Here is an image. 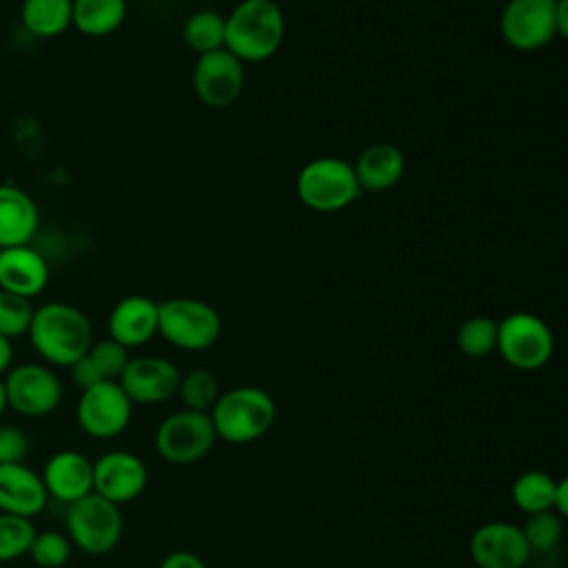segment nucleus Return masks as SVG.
Listing matches in <instances>:
<instances>
[{"mask_svg": "<svg viewBox=\"0 0 568 568\" xmlns=\"http://www.w3.org/2000/svg\"><path fill=\"white\" fill-rule=\"evenodd\" d=\"M530 552H550L557 548L564 535V519L552 510L532 513L526 517L524 526H519Z\"/></svg>", "mask_w": 568, "mask_h": 568, "instance_id": "nucleus-28", "label": "nucleus"}, {"mask_svg": "<svg viewBox=\"0 0 568 568\" xmlns=\"http://www.w3.org/2000/svg\"><path fill=\"white\" fill-rule=\"evenodd\" d=\"M29 439L18 426H0V464H22Z\"/></svg>", "mask_w": 568, "mask_h": 568, "instance_id": "nucleus-33", "label": "nucleus"}, {"mask_svg": "<svg viewBox=\"0 0 568 568\" xmlns=\"http://www.w3.org/2000/svg\"><path fill=\"white\" fill-rule=\"evenodd\" d=\"M69 368H71V377H73L75 386H80L82 390L89 388V386H93V384H98V382H104V379L100 377V373L95 371V366L91 364V359L87 357V353H84L80 359H75Z\"/></svg>", "mask_w": 568, "mask_h": 568, "instance_id": "nucleus-34", "label": "nucleus"}, {"mask_svg": "<svg viewBox=\"0 0 568 568\" xmlns=\"http://www.w3.org/2000/svg\"><path fill=\"white\" fill-rule=\"evenodd\" d=\"M20 20L36 38H58L73 22V0H22Z\"/></svg>", "mask_w": 568, "mask_h": 568, "instance_id": "nucleus-22", "label": "nucleus"}, {"mask_svg": "<svg viewBox=\"0 0 568 568\" xmlns=\"http://www.w3.org/2000/svg\"><path fill=\"white\" fill-rule=\"evenodd\" d=\"M7 408L24 417L53 413L62 402V382L44 364H18L2 375Z\"/></svg>", "mask_w": 568, "mask_h": 568, "instance_id": "nucleus-10", "label": "nucleus"}, {"mask_svg": "<svg viewBox=\"0 0 568 568\" xmlns=\"http://www.w3.org/2000/svg\"><path fill=\"white\" fill-rule=\"evenodd\" d=\"M36 526L27 517L0 513V561H13L29 552Z\"/></svg>", "mask_w": 568, "mask_h": 568, "instance_id": "nucleus-29", "label": "nucleus"}, {"mask_svg": "<svg viewBox=\"0 0 568 568\" xmlns=\"http://www.w3.org/2000/svg\"><path fill=\"white\" fill-rule=\"evenodd\" d=\"M27 555H31L33 564H38L40 568H60L71 557V541L58 530H36Z\"/></svg>", "mask_w": 568, "mask_h": 568, "instance_id": "nucleus-30", "label": "nucleus"}, {"mask_svg": "<svg viewBox=\"0 0 568 568\" xmlns=\"http://www.w3.org/2000/svg\"><path fill=\"white\" fill-rule=\"evenodd\" d=\"M13 362V344L9 337L0 335V377L11 368Z\"/></svg>", "mask_w": 568, "mask_h": 568, "instance_id": "nucleus-37", "label": "nucleus"}, {"mask_svg": "<svg viewBox=\"0 0 568 568\" xmlns=\"http://www.w3.org/2000/svg\"><path fill=\"white\" fill-rule=\"evenodd\" d=\"M149 481L144 462L129 450H109L93 462V493L111 504L138 499Z\"/></svg>", "mask_w": 568, "mask_h": 568, "instance_id": "nucleus-13", "label": "nucleus"}, {"mask_svg": "<svg viewBox=\"0 0 568 568\" xmlns=\"http://www.w3.org/2000/svg\"><path fill=\"white\" fill-rule=\"evenodd\" d=\"M455 344L470 359L490 355L497 348V322L486 315L464 320L455 333Z\"/></svg>", "mask_w": 568, "mask_h": 568, "instance_id": "nucleus-26", "label": "nucleus"}, {"mask_svg": "<svg viewBox=\"0 0 568 568\" xmlns=\"http://www.w3.org/2000/svg\"><path fill=\"white\" fill-rule=\"evenodd\" d=\"M49 495L42 477L24 464H0V513L36 517L44 510Z\"/></svg>", "mask_w": 568, "mask_h": 568, "instance_id": "nucleus-18", "label": "nucleus"}, {"mask_svg": "<svg viewBox=\"0 0 568 568\" xmlns=\"http://www.w3.org/2000/svg\"><path fill=\"white\" fill-rule=\"evenodd\" d=\"M217 435L209 413L182 408L171 413L155 430V450L175 466L200 462L215 446Z\"/></svg>", "mask_w": 568, "mask_h": 568, "instance_id": "nucleus-8", "label": "nucleus"}, {"mask_svg": "<svg viewBox=\"0 0 568 568\" xmlns=\"http://www.w3.org/2000/svg\"><path fill=\"white\" fill-rule=\"evenodd\" d=\"M477 568H524L532 552L519 526L510 521L481 524L468 544Z\"/></svg>", "mask_w": 568, "mask_h": 568, "instance_id": "nucleus-15", "label": "nucleus"}, {"mask_svg": "<svg viewBox=\"0 0 568 568\" xmlns=\"http://www.w3.org/2000/svg\"><path fill=\"white\" fill-rule=\"evenodd\" d=\"M160 568H206V564L191 550H173L162 559Z\"/></svg>", "mask_w": 568, "mask_h": 568, "instance_id": "nucleus-35", "label": "nucleus"}, {"mask_svg": "<svg viewBox=\"0 0 568 568\" xmlns=\"http://www.w3.org/2000/svg\"><path fill=\"white\" fill-rule=\"evenodd\" d=\"M557 29L559 38L568 36V0H559L557 4Z\"/></svg>", "mask_w": 568, "mask_h": 568, "instance_id": "nucleus-38", "label": "nucleus"}, {"mask_svg": "<svg viewBox=\"0 0 568 568\" xmlns=\"http://www.w3.org/2000/svg\"><path fill=\"white\" fill-rule=\"evenodd\" d=\"M559 0H508L499 16L504 42L515 51H539L559 38Z\"/></svg>", "mask_w": 568, "mask_h": 568, "instance_id": "nucleus-9", "label": "nucleus"}, {"mask_svg": "<svg viewBox=\"0 0 568 568\" xmlns=\"http://www.w3.org/2000/svg\"><path fill=\"white\" fill-rule=\"evenodd\" d=\"M295 191L300 202L315 213H337L351 206L362 193L353 164L335 155L306 162L297 173Z\"/></svg>", "mask_w": 568, "mask_h": 568, "instance_id": "nucleus-4", "label": "nucleus"}, {"mask_svg": "<svg viewBox=\"0 0 568 568\" xmlns=\"http://www.w3.org/2000/svg\"><path fill=\"white\" fill-rule=\"evenodd\" d=\"M175 395H180L184 408L209 413L213 408V404L217 402V397H220L217 379L206 368H193V371L180 375V384H178Z\"/></svg>", "mask_w": 568, "mask_h": 568, "instance_id": "nucleus-27", "label": "nucleus"}, {"mask_svg": "<svg viewBox=\"0 0 568 568\" xmlns=\"http://www.w3.org/2000/svg\"><path fill=\"white\" fill-rule=\"evenodd\" d=\"M209 415L217 439L251 444L271 430L275 422V402L264 388L235 386L220 393Z\"/></svg>", "mask_w": 568, "mask_h": 568, "instance_id": "nucleus-3", "label": "nucleus"}, {"mask_svg": "<svg viewBox=\"0 0 568 568\" xmlns=\"http://www.w3.org/2000/svg\"><path fill=\"white\" fill-rule=\"evenodd\" d=\"M40 213L33 197L13 184H0V248L29 244Z\"/></svg>", "mask_w": 568, "mask_h": 568, "instance_id": "nucleus-21", "label": "nucleus"}, {"mask_svg": "<svg viewBox=\"0 0 568 568\" xmlns=\"http://www.w3.org/2000/svg\"><path fill=\"white\" fill-rule=\"evenodd\" d=\"M133 404L115 379H104L84 388L75 406L78 426L95 439L118 437L129 426Z\"/></svg>", "mask_w": 568, "mask_h": 568, "instance_id": "nucleus-11", "label": "nucleus"}, {"mask_svg": "<svg viewBox=\"0 0 568 568\" xmlns=\"http://www.w3.org/2000/svg\"><path fill=\"white\" fill-rule=\"evenodd\" d=\"M353 171H355L359 191L384 193V191L393 189L404 178L406 158L395 144L377 142V144L366 146L357 155Z\"/></svg>", "mask_w": 568, "mask_h": 568, "instance_id": "nucleus-20", "label": "nucleus"}, {"mask_svg": "<svg viewBox=\"0 0 568 568\" xmlns=\"http://www.w3.org/2000/svg\"><path fill=\"white\" fill-rule=\"evenodd\" d=\"M49 284V264L31 244L0 248V291L33 300Z\"/></svg>", "mask_w": 568, "mask_h": 568, "instance_id": "nucleus-17", "label": "nucleus"}, {"mask_svg": "<svg viewBox=\"0 0 568 568\" xmlns=\"http://www.w3.org/2000/svg\"><path fill=\"white\" fill-rule=\"evenodd\" d=\"M7 410V397H4V386H2V377H0V417Z\"/></svg>", "mask_w": 568, "mask_h": 568, "instance_id": "nucleus-39", "label": "nucleus"}, {"mask_svg": "<svg viewBox=\"0 0 568 568\" xmlns=\"http://www.w3.org/2000/svg\"><path fill=\"white\" fill-rule=\"evenodd\" d=\"M495 351L517 371H537L550 362L555 335L541 317L528 311H515L497 322Z\"/></svg>", "mask_w": 568, "mask_h": 568, "instance_id": "nucleus-7", "label": "nucleus"}, {"mask_svg": "<svg viewBox=\"0 0 568 568\" xmlns=\"http://www.w3.org/2000/svg\"><path fill=\"white\" fill-rule=\"evenodd\" d=\"M284 13L275 0H242L224 18V49L242 64L264 62L284 42Z\"/></svg>", "mask_w": 568, "mask_h": 568, "instance_id": "nucleus-2", "label": "nucleus"}, {"mask_svg": "<svg viewBox=\"0 0 568 568\" xmlns=\"http://www.w3.org/2000/svg\"><path fill=\"white\" fill-rule=\"evenodd\" d=\"M106 328L124 348L142 346L158 335V304L144 295H126L111 308Z\"/></svg>", "mask_w": 568, "mask_h": 568, "instance_id": "nucleus-19", "label": "nucleus"}, {"mask_svg": "<svg viewBox=\"0 0 568 568\" xmlns=\"http://www.w3.org/2000/svg\"><path fill=\"white\" fill-rule=\"evenodd\" d=\"M191 84L202 104L226 109L244 91V64L226 49L202 53L193 64Z\"/></svg>", "mask_w": 568, "mask_h": 568, "instance_id": "nucleus-12", "label": "nucleus"}, {"mask_svg": "<svg viewBox=\"0 0 568 568\" xmlns=\"http://www.w3.org/2000/svg\"><path fill=\"white\" fill-rule=\"evenodd\" d=\"M158 333L182 351H206L222 333L220 313L195 297H169L158 304Z\"/></svg>", "mask_w": 568, "mask_h": 568, "instance_id": "nucleus-5", "label": "nucleus"}, {"mask_svg": "<svg viewBox=\"0 0 568 568\" xmlns=\"http://www.w3.org/2000/svg\"><path fill=\"white\" fill-rule=\"evenodd\" d=\"M555 515H559L561 519H566L568 515V481L566 479H557V488H555V497H552V508Z\"/></svg>", "mask_w": 568, "mask_h": 568, "instance_id": "nucleus-36", "label": "nucleus"}, {"mask_svg": "<svg viewBox=\"0 0 568 568\" xmlns=\"http://www.w3.org/2000/svg\"><path fill=\"white\" fill-rule=\"evenodd\" d=\"M118 384L131 399V404H160L178 393L180 371L178 366L158 355L129 357Z\"/></svg>", "mask_w": 568, "mask_h": 568, "instance_id": "nucleus-14", "label": "nucleus"}, {"mask_svg": "<svg viewBox=\"0 0 568 568\" xmlns=\"http://www.w3.org/2000/svg\"><path fill=\"white\" fill-rule=\"evenodd\" d=\"M126 0H73V22L82 36L104 38L122 27Z\"/></svg>", "mask_w": 568, "mask_h": 568, "instance_id": "nucleus-23", "label": "nucleus"}, {"mask_svg": "<svg viewBox=\"0 0 568 568\" xmlns=\"http://www.w3.org/2000/svg\"><path fill=\"white\" fill-rule=\"evenodd\" d=\"M184 44L197 55L224 49V16L211 9L191 13L182 24Z\"/></svg>", "mask_w": 568, "mask_h": 568, "instance_id": "nucleus-25", "label": "nucleus"}, {"mask_svg": "<svg viewBox=\"0 0 568 568\" xmlns=\"http://www.w3.org/2000/svg\"><path fill=\"white\" fill-rule=\"evenodd\" d=\"M33 351L53 366H71L93 344L89 317L73 304L47 302L33 308L27 331Z\"/></svg>", "mask_w": 568, "mask_h": 568, "instance_id": "nucleus-1", "label": "nucleus"}, {"mask_svg": "<svg viewBox=\"0 0 568 568\" xmlns=\"http://www.w3.org/2000/svg\"><path fill=\"white\" fill-rule=\"evenodd\" d=\"M557 479L544 470H526L521 473L510 490L513 504L526 513H544L552 508V497H555Z\"/></svg>", "mask_w": 568, "mask_h": 568, "instance_id": "nucleus-24", "label": "nucleus"}, {"mask_svg": "<svg viewBox=\"0 0 568 568\" xmlns=\"http://www.w3.org/2000/svg\"><path fill=\"white\" fill-rule=\"evenodd\" d=\"M87 357L91 359V364L95 366V371L100 373L102 379H115L118 382L120 373L124 371V366L129 362V348H124L115 339L106 337V339L93 342L87 351Z\"/></svg>", "mask_w": 568, "mask_h": 568, "instance_id": "nucleus-32", "label": "nucleus"}, {"mask_svg": "<svg viewBox=\"0 0 568 568\" xmlns=\"http://www.w3.org/2000/svg\"><path fill=\"white\" fill-rule=\"evenodd\" d=\"M40 477L47 495L67 506L93 493V462L78 450L53 453Z\"/></svg>", "mask_w": 568, "mask_h": 568, "instance_id": "nucleus-16", "label": "nucleus"}, {"mask_svg": "<svg viewBox=\"0 0 568 568\" xmlns=\"http://www.w3.org/2000/svg\"><path fill=\"white\" fill-rule=\"evenodd\" d=\"M69 541L87 555L111 552L122 537L120 506L89 493L67 506L64 515Z\"/></svg>", "mask_w": 568, "mask_h": 568, "instance_id": "nucleus-6", "label": "nucleus"}, {"mask_svg": "<svg viewBox=\"0 0 568 568\" xmlns=\"http://www.w3.org/2000/svg\"><path fill=\"white\" fill-rule=\"evenodd\" d=\"M33 317L31 300L0 291V335L16 339L27 335Z\"/></svg>", "mask_w": 568, "mask_h": 568, "instance_id": "nucleus-31", "label": "nucleus"}]
</instances>
